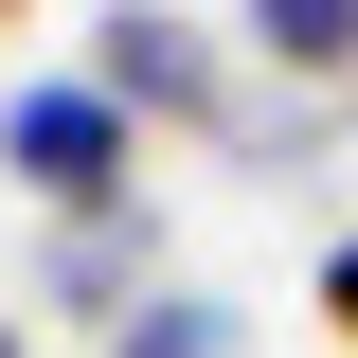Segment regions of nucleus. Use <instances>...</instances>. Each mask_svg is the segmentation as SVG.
I'll return each instance as SVG.
<instances>
[{"instance_id": "obj_6", "label": "nucleus", "mask_w": 358, "mask_h": 358, "mask_svg": "<svg viewBox=\"0 0 358 358\" xmlns=\"http://www.w3.org/2000/svg\"><path fill=\"white\" fill-rule=\"evenodd\" d=\"M305 305H322V341H358V233L322 251V287H305Z\"/></svg>"}, {"instance_id": "obj_7", "label": "nucleus", "mask_w": 358, "mask_h": 358, "mask_svg": "<svg viewBox=\"0 0 358 358\" xmlns=\"http://www.w3.org/2000/svg\"><path fill=\"white\" fill-rule=\"evenodd\" d=\"M18 18H36V0H0V36H18Z\"/></svg>"}, {"instance_id": "obj_5", "label": "nucleus", "mask_w": 358, "mask_h": 358, "mask_svg": "<svg viewBox=\"0 0 358 358\" xmlns=\"http://www.w3.org/2000/svg\"><path fill=\"white\" fill-rule=\"evenodd\" d=\"M108 358H233V305H215V287H143V322Z\"/></svg>"}, {"instance_id": "obj_4", "label": "nucleus", "mask_w": 358, "mask_h": 358, "mask_svg": "<svg viewBox=\"0 0 358 358\" xmlns=\"http://www.w3.org/2000/svg\"><path fill=\"white\" fill-rule=\"evenodd\" d=\"M233 54L268 90H358V0H233Z\"/></svg>"}, {"instance_id": "obj_3", "label": "nucleus", "mask_w": 358, "mask_h": 358, "mask_svg": "<svg viewBox=\"0 0 358 358\" xmlns=\"http://www.w3.org/2000/svg\"><path fill=\"white\" fill-rule=\"evenodd\" d=\"M36 305H54V322H108V341H126V322H143V215H72V233L36 251Z\"/></svg>"}, {"instance_id": "obj_2", "label": "nucleus", "mask_w": 358, "mask_h": 358, "mask_svg": "<svg viewBox=\"0 0 358 358\" xmlns=\"http://www.w3.org/2000/svg\"><path fill=\"white\" fill-rule=\"evenodd\" d=\"M72 72L108 90L126 126H197V143H215V108H233V36H215V18H179V0H108Z\"/></svg>"}, {"instance_id": "obj_1", "label": "nucleus", "mask_w": 358, "mask_h": 358, "mask_svg": "<svg viewBox=\"0 0 358 358\" xmlns=\"http://www.w3.org/2000/svg\"><path fill=\"white\" fill-rule=\"evenodd\" d=\"M0 179L36 197L54 233H72V215H143V126L90 72H18V90H0Z\"/></svg>"}]
</instances>
